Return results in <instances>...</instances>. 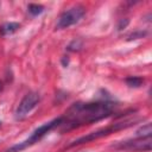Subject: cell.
<instances>
[{"instance_id": "6da1fadb", "label": "cell", "mask_w": 152, "mask_h": 152, "mask_svg": "<svg viewBox=\"0 0 152 152\" xmlns=\"http://www.w3.org/2000/svg\"><path fill=\"white\" fill-rule=\"evenodd\" d=\"M118 104L113 101H96V102H77L74 103L62 116L61 131H69L83 125L93 124L108 118L113 114Z\"/></svg>"}, {"instance_id": "7a4b0ae2", "label": "cell", "mask_w": 152, "mask_h": 152, "mask_svg": "<svg viewBox=\"0 0 152 152\" xmlns=\"http://www.w3.org/2000/svg\"><path fill=\"white\" fill-rule=\"evenodd\" d=\"M135 120H125V121H120V122H115L110 126H107V127H103V128H100V129H96L91 133H88L87 135H83V137H80L77 138L76 140L71 141L69 145H68V148L69 147H74V146H77V145H82V144H86V142H90V141H94V140H97L100 138H103V137H107L112 133H115V132H119L121 129H125V128H128L133 125H135Z\"/></svg>"}, {"instance_id": "3957f363", "label": "cell", "mask_w": 152, "mask_h": 152, "mask_svg": "<svg viewBox=\"0 0 152 152\" xmlns=\"http://www.w3.org/2000/svg\"><path fill=\"white\" fill-rule=\"evenodd\" d=\"M61 124H62V116L56 118V119H52L51 121L43 124V125L39 126L38 128H36V129L32 132V134H31L26 140H24V141H21V142H19V144H15V145H13V146H11L6 152H20V151L27 148L28 146H31V145L38 142V141H39L43 137H45L50 131H52V129L56 128V127H59Z\"/></svg>"}, {"instance_id": "277c9868", "label": "cell", "mask_w": 152, "mask_h": 152, "mask_svg": "<svg viewBox=\"0 0 152 152\" xmlns=\"http://www.w3.org/2000/svg\"><path fill=\"white\" fill-rule=\"evenodd\" d=\"M113 148L120 151H131V152H150L152 147V139L150 138H139L135 137L134 139H128L125 141L116 142L112 145Z\"/></svg>"}, {"instance_id": "5b68a950", "label": "cell", "mask_w": 152, "mask_h": 152, "mask_svg": "<svg viewBox=\"0 0 152 152\" xmlns=\"http://www.w3.org/2000/svg\"><path fill=\"white\" fill-rule=\"evenodd\" d=\"M86 13V8L82 5H76L66 11H64L57 19L56 23V30H63L68 28L69 26L78 23Z\"/></svg>"}, {"instance_id": "8992f818", "label": "cell", "mask_w": 152, "mask_h": 152, "mask_svg": "<svg viewBox=\"0 0 152 152\" xmlns=\"http://www.w3.org/2000/svg\"><path fill=\"white\" fill-rule=\"evenodd\" d=\"M39 101H40V96L38 93H36V91L27 93L21 99V101L19 102V104L15 109V113H14L15 120H24L36 108V106L39 103Z\"/></svg>"}, {"instance_id": "52a82bcc", "label": "cell", "mask_w": 152, "mask_h": 152, "mask_svg": "<svg viewBox=\"0 0 152 152\" xmlns=\"http://www.w3.org/2000/svg\"><path fill=\"white\" fill-rule=\"evenodd\" d=\"M19 27H20V24H19V23H14V21L6 23V24H4V25L0 27V34H1V36L12 34V33H14Z\"/></svg>"}, {"instance_id": "ba28073f", "label": "cell", "mask_w": 152, "mask_h": 152, "mask_svg": "<svg viewBox=\"0 0 152 152\" xmlns=\"http://www.w3.org/2000/svg\"><path fill=\"white\" fill-rule=\"evenodd\" d=\"M151 134H152V128L150 122L142 125L135 131V137H139V138H150Z\"/></svg>"}, {"instance_id": "9c48e42d", "label": "cell", "mask_w": 152, "mask_h": 152, "mask_svg": "<svg viewBox=\"0 0 152 152\" xmlns=\"http://www.w3.org/2000/svg\"><path fill=\"white\" fill-rule=\"evenodd\" d=\"M125 81H126L127 86H129L132 88H138L144 83V78L140 77V76H129Z\"/></svg>"}, {"instance_id": "30bf717a", "label": "cell", "mask_w": 152, "mask_h": 152, "mask_svg": "<svg viewBox=\"0 0 152 152\" xmlns=\"http://www.w3.org/2000/svg\"><path fill=\"white\" fill-rule=\"evenodd\" d=\"M27 10H28V13H30V14H32V15H38V14H40V13L44 11V7H43L42 5H38V4H28Z\"/></svg>"}, {"instance_id": "8fae6325", "label": "cell", "mask_w": 152, "mask_h": 152, "mask_svg": "<svg viewBox=\"0 0 152 152\" xmlns=\"http://www.w3.org/2000/svg\"><path fill=\"white\" fill-rule=\"evenodd\" d=\"M82 46H83L82 40L75 39V40H72V42L68 45V50H69V51H78V50L82 49Z\"/></svg>"}, {"instance_id": "7c38bea8", "label": "cell", "mask_w": 152, "mask_h": 152, "mask_svg": "<svg viewBox=\"0 0 152 152\" xmlns=\"http://www.w3.org/2000/svg\"><path fill=\"white\" fill-rule=\"evenodd\" d=\"M147 34L146 31H141V30H138V31H134L132 32L128 37H127V40H134V39H140V38H144L145 36Z\"/></svg>"}, {"instance_id": "4fadbf2b", "label": "cell", "mask_w": 152, "mask_h": 152, "mask_svg": "<svg viewBox=\"0 0 152 152\" xmlns=\"http://www.w3.org/2000/svg\"><path fill=\"white\" fill-rule=\"evenodd\" d=\"M128 24H129V19H127V18H125V19H120L119 23H118V30L121 31V30L126 28V27L128 26Z\"/></svg>"}, {"instance_id": "5bb4252c", "label": "cell", "mask_w": 152, "mask_h": 152, "mask_svg": "<svg viewBox=\"0 0 152 152\" xmlns=\"http://www.w3.org/2000/svg\"><path fill=\"white\" fill-rule=\"evenodd\" d=\"M62 63H63V65H64V66H66V65H68V58H65V57H64V58L62 59Z\"/></svg>"}, {"instance_id": "9a60e30c", "label": "cell", "mask_w": 152, "mask_h": 152, "mask_svg": "<svg viewBox=\"0 0 152 152\" xmlns=\"http://www.w3.org/2000/svg\"><path fill=\"white\" fill-rule=\"evenodd\" d=\"M0 90H1V83H0Z\"/></svg>"}, {"instance_id": "2e32d148", "label": "cell", "mask_w": 152, "mask_h": 152, "mask_svg": "<svg viewBox=\"0 0 152 152\" xmlns=\"http://www.w3.org/2000/svg\"><path fill=\"white\" fill-rule=\"evenodd\" d=\"M0 126H1V122H0Z\"/></svg>"}]
</instances>
